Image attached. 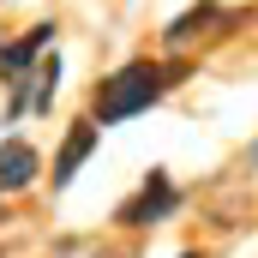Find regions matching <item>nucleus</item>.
Masks as SVG:
<instances>
[{
  "mask_svg": "<svg viewBox=\"0 0 258 258\" xmlns=\"http://www.w3.org/2000/svg\"><path fill=\"white\" fill-rule=\"evenodd\" d=\"M168 84H174V78H168L162 66H150V60L120 66L114 78L96 84V120H102V126H120V120H132V114H144Z\"/></svg>",
  "mask_w": 258,
  "mask_h": 258,
  "instance_id": "f257e3e1",
  "label": "nucleus"
},
{
  "mask_svg": "<svg viewBox=\"0 0 258 258\" xmlns=\"http://www.w3.org/2000/svg\"><path fill=\"white\" fill-rule=\"evenodd\" d=\"M168 210H174V186H168V174H150V180L138 186V198L120 204V222H126V228H144V222H156V216H168Z\"/></svg>",
  "mask_w": 258,
  "mask_h": 258,
  "instance_id": "f03ea898",
  "label": "nucleus"
},
{
  "mask_svg": "<svg viewBox=\"0 0 258 258\" xmlns=\"http://www.w3.org/2000/svg\"><path fill=\"white\" fill-rule=\"evenodd\" d=\"M48 42H54V24H30L18 42H0V78H6V84H12V78H24Z\"/></svg>",
  "mask_w": 258,
  "mask_h": 258,
  "instance_id": "7ed1b4c3",
  "label": "nucleus"
},
{
  "mask_svg": "<svg viewBox=\"0 0 258 258\" xmlns=\"http://www.w3.org/2000/svg\"><path fill=\"white\" fill-rule=\"evenodd\" d=\"M30 180H36V150L18 144V138L0 144V192H24Z\"/></svg>",
  "mask_w": 258,
  "mask_h": 258,
  "instance_id": "20e7f679",
  "label": "nucleus"
},
{
  "mask_svg": "<svg viewBox=\"0 0 258 258\" xmlns=\"http://www.w3.org/2000/svg\"><path fill=\"white\" fill-rule=\"evenodd\" d=\"M96 150V126L90 120H78V126L66 132V144H60V156H54V186H66L72 174H78V162Z\"/></svg>",
  "mask_w": 258,
  "mask_h": 258,
  "instance_id": "39448f33",
  "label": "nucleus"
},
{
  "mask_svg": "<svg viewBox=\"0 0 258 258\" xmlns=\"http://www.w3.org/2000/svg\"><path fill=\"white\" fill-rule=\"evenodd\" d=\"M210 24H228V18H222L216 6H192V12H180V18L168 24V48H186V42H192V36H204Z\"/></svg>",
  "mask_w": 258,
  "mask_h": 258,
  "instance_id": "423d86ee",
  "label": "nucleus"
},
{
  "mask_svg": "<svg viewBox=\"0 0 258 258\" xmlns=\"http://www.w3.org/2000/svg\"><path fill=\"white\" fill-rule=\"evenodd\" d=\"M186 258H198V252H186Z\"/></svg>",
  "mask_w": 258,
  "mask_h": 258,
  "instance_id": "0eeeda50",
  "label": "nucleus"
}]
</instances>
